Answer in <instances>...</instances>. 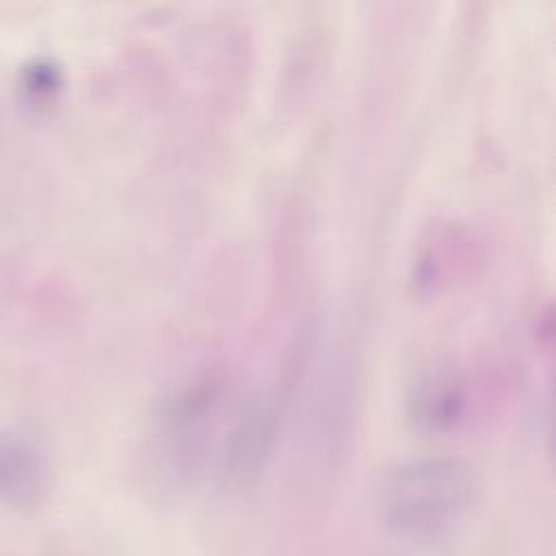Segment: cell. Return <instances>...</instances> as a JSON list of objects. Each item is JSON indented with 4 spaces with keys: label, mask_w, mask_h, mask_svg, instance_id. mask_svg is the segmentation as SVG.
<instances>
[{
    "label": "cell",
    "mask_w": 556,
    "mask_h": 556,
    "mask_svg": "<svg viewBox=\"0 0 556 556\" xmlns=\"http://www.w3.org/2000/svg\"><path fill=\"white\" fill-rule=\"evenodd\" d=\"M274 432L276 421L271 408L258 400L241 402L213 460L217 482L224 489L252 484L269 458Z\"/></svg>",
    "instance_id": "7a4b0ae2"
},
{
    "label": "cell",
    "mask_w": 556,
    "mask_h": 556,
    "mask_svg": "<svg viewBox=\"0 0 556 556\" xmlns=\"http://www.w3.org/2000/svg\"><path fill=\"white\" fill-rule=\"evenodd\" d=\"M50 484V465L41 445L24 432L0 434V504L13 510L35 508Z\"/></svg>",
    "instance_id": "3957f363"
},
{
    "label": "cell",
    "mask_w": 556,
    "mask_h": 556,
    "mask_svg": "<svg viewBox=\"0 0 556 556\" xmlns=\"http://www.w3.org/2000/svg\"><path fill=\"white\" fill-rule=\"evenodd\" d=\"M480 480L454 456H419L400 463L380 491L384 526L406 539H430L456 526L476 504Z\"/></svg>",
    "instance_id": "6da1fadb"
},
{
    "label": "cell",
    "mask_w": 556,
    "mask_h": 556,
    "mask_svg": "<svg viewBox=\"0 0 556 556\" xmlns=\"http://www.w3.org/2000/svg\"><path fill=\"white\" fill-rule=\"evenodd\" d=\"M465 406L463 380L452 371H432L415 382L408 397V417L421 432H445L463 419Z\"/></svg>",
    "instance_id": "277c9868"
}]
</instances>
